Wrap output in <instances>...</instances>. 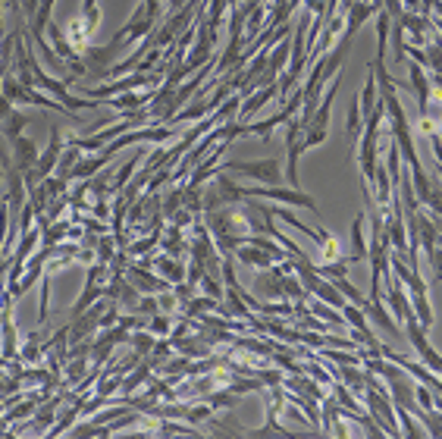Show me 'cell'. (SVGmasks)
<instances>
[{
	"label": "cell",
	"mask_w": 442,
	"mask_h": 439,
	"mask_svg": "<svg viewBox=\"0 0 442 439\" xmlns=\"http://www.w3.org/2000/svg\"><path fill=\"white\" fill-rule=\"evenodd\" d=\"M229 169H236V173H248V176H254V179H260V183H273V185H276L279 179H286V176H279V163H276V160H264V163H229Z\"/></svg>",
	"instance_id": "6da1fadb"
},
{
	"label": "cell",
	"mask_w": 442,
	"mask_h": 439,
	"mask_svg": "<svg viewBox=\"0 0 442 439\" xmlns=\"http://www.w3.org/2000/svg\"><path fill=\"white\" fill-rule=\"evenodd\" d=\"M13 148H16V154H13V160H16V169L19 173H28V169H35V163H38V148H35L28 138H13Z\"/></svg>",
	"instance_id": "7a4b0ae2"
},
{
	"label": "cell",
	"mask_w": 442,
	"mask_h": 439,
	"mask_svg": "<svg viewBox=\"0 0 442 439\" xmlns=\"http://www.w3.org/2000/svg\"><path fill=\"white\" fill-rule=\"evenodd\" d=\"M251 195H264V198H276V201H286V204H305V207L317 210V204H314V198L301 195V192H282V189H258L251 192Z\"/></svg>",
	"instance_id": "3957f363"
},
{
	"label": "cell",
	"mask_w": 442,
	"mask_h": 439,
	"mask_svg": "<svg viewBox=\"0 0 442 439\" xmlns=\"http://www.w3.org/2000/svg\"><path fill=\"white\" fill-rule=\"evenodd\" d=\"M26 122H28V120H26V116H22V113H16V110L7 116V120H3V126H7V138H10V142L22 136V126H26Z\"/></svg>",
	"instance_id": "277c9868"
},
{
	"label": "cell",
	"mask_w": 442,
	"mask_h": 439,
	"mask_svg": "<svg viewBox=\"0 0 442 439\" xmlns=\"http://www.w3.org/2000/svg\"><path fill=\"white\" fill-rule=\"evenodd\" d=\"M10 113H13V101H10V97H0V122L7 120Z\"/></svg>",
	"instance_id": "5b68a950"
},
{
	"label": "cell",
	"mask_w": 442,
	"mask_h": 439,
	"mask_svg": "<svg viewBox=\"0 0 442 439\" xmlns=\"http://www.w3.org/2000/svg\"><path fill=\"white\" fill-rule=\"evenodd\" d=\"M433 263H436V273H439V279H442V251H433Z\"/></svg>",
	"instance_id": "8992f818"
}]
</instances>
